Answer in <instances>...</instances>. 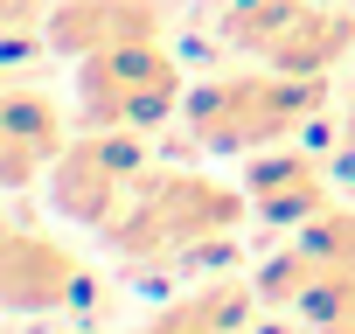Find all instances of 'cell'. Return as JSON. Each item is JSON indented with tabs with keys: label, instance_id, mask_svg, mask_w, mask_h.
<instances>
[{
	"label": "cell",
	"instance_id": "cell-1",
	"mask_svg": "<svg viewBox=\"0 0 355 334\" xmlns=\"http://www.w3.org/2000/svg\"><path fill=\"white\" fill-rule=\"evenodd\" d=\"M244 209H251V195L223 188L209 175H146L132 188V202L105 223V244L132 265H174L189 251H216Z\"/></svg>",
	"mask_w": 355,
	"mask_h": 334
},
{
	"label": "cell",
	"instance_id": "cell-2",
	"mask_svg": "<svg viewBox=\"0 0 355 334\" xmlns=\"http://www.w3.org/2000/svg\"><path fill=\"white\" fill-rule=\"evenodd\" d=\"M320 112V77H293V70H244V77H216L189 98V132L209 153H251L272 139H293L306 118Z\"/></svg>",
	"mask_w": 355,
	"mask_h": 334
},
{
	"label": "cell",
	"instance_id": "cell-3",
	"mask_svg": "<svg viewBox=\"0 0 355 334\" xmlns=\"http://www.w3.org/2000/svg\"><path fill=\"white\" fill-rule=\"evenodd\" d=\"M216 21H223V42L293 77H327L355 49V15L320 8V0H230Z\"/></svg>",
	"mask_w": 355,
	"mask_h": 334
},
{
	"label": "cell",
	"instance_id": "cell-4",
	"mask_svg": "<svg viewBox=\"0 0 355 334\" xmlns=\"http://www.w3.org/2000/svg\"><path fill=\"white\" fill-rule=\"evenodd\" d=\"M77 105L91 125H125L153 132L174 105H182V63L160 42H119L77 63Z\"/></svg>",
	"mask_w": 355,
	"mask_h": 334
},
{
	"label": "cell",
	"instance_id": "cell-5",
	"mask_svg": "<svg viewBox=\"0 0 355 334\" xmlns=\"http://www.w3.org/2000/svg\"><path fill=\"white\" fill-rule=\"evenodd\" d=\"M139 182H146V146H139V132H125V125H91V132L70 139V146L56 153V167H49V209L70 216V223L105 230V223L132 202Z\"/></svg>",
	"mask_w": 355,
	"mask_h": 334
},
{
	"label": "cell",
	"instance_id": "cell-6",
	"mask_svg": "<svg viewBox=\"0 0 355 334\" xmlns=\"http://www.w3.org/2000/svg\"><path fill=\"white\" fill-rule=\"evenodd\" d=\"M160 28H167L160 0H49L42 15V42L70 63L119 49V42H160Z\"/></svg>",
	"mask_w": 355,
	"mask_h": 334
},
{
	"label": "cell",
	"instance_id": "cell-7",
	"mask_svg": "<svg viewBox=\"0 0 355 334\" xmlns=\"http://www.w3.org/2000/svg\"><path fill=\"white\" fill-rule=\"evenodd\" d=\"M63 146H70V132H63V112L49 91L15 84L0 98V175H8V188H28L35 175H49Z\"/></svg>",
	"mask_w": 355,
	"mask_h": 334
},
{
	"label": "cell",
	"instance_id": "cell-8",
	"mask_svg": "<svg viewBox=\"0 0 355 334\" xmlns=\"http://www.w3.org/2000/svg\"><path fill=\"white\" fill-rule=\"evenodd\" d=\"M0 292H8L15 313H49L77 292V258L56 237H35L15 223L8 244H0Z\"/></svg>",
	"mask_w": 355,
	"mask_h": 334
},
{
	"label": "cell",
	"instance_id": "cell-9",
	"mask_svg": "<svg viewBox=\"0 0 355 334\" xmlns=\"http://www.w3.org/2000/svg\"><path fill=\"white\" fill-rule=\"evenodd\" d=\"M244 195H251V209H258L265 223H313L334 188H327V167H320L313 153H265V160L251 167Z\"/></svg>",
	"mask_w": 355,
	"mask_h": 334
},
{
	"label": "cell",
	"instance_id": "cell-10",
	"mask_svg": "<svg viewBox=\"0 0 355 334\" xmlns=\"http://www.w3.org/2000/svg\"><path fill=\"white\" fill-rule=\"evenodd\" d=\"M244 320H251V292L244 285H202L196 299L153 313L139 334H244Z\"/></svg>",
	"mask_w": 355,
	"mask_h": 334
},
{
	"label": "cell",
	"instance_id": "cell-11",
	"mask_svg": "<svg viewBox=\"0 0 355 334\" xmlns=\"http://www.w3.org/2000/svg\"><path fill=\"white\" fill-rule=\"evenodd\" d=\"M320 265H341V272H355V209H320L313 216V230L300 237Z\"/></svg>",
	"mask_w": 355,
	"mask_h": 334
},
{
	"label": "cell",
	"instance_id": "cell-12",
	"mask_svg": "<svg viewBox=\"0 0 355 334\" xmlns=\"http://www.w3.org/2000/svg\"><path fill=\"white\" fill-rule=\"evenodd\" d=\"M341 175L355 182V105L341 112Z\"/></svg>",
	"mask_w": 355,
	"mask_h": 334
}]
</instances>
